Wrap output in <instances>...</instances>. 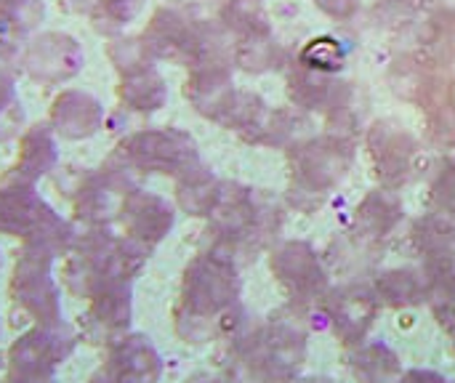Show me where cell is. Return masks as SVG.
I'll use <instances>...</instances> for the list:
<instances>
[{
    "label": "cell",
    "mask_w": 455,
    "mask_h": 383,
    "mask_svg": "<svg viewBox=\"0 0 455 383\" xmlns=\"http://www.w3.org/2000/svg\"><path fill=\"white\" fill-rule=\"evenodd\" d=\"M403 383H445L440 376H435V373H411V376H405V381Z\"/></svg>",
    "instance_id": "cell-25"
},
{
    "label": "cell",
    "mask_w": 455,
    "mask_h": 383,
    "mask_svg": "<svg viewBox=\"0 0 455 383\" xmlns=\"http://www.w3.org/2000/svg\"><path fill=\"white\" fill-rule=\"evenodd\" d=\"M392 91L413 101L435 147L455 149V77L451 67H437L424 59H397L389 69Z\"/></svg>",
    "instance_id": "cell-1"
},
{
    "label": "cell",
    "mask_w": 455,
    "mask_h": 383,
    "mask_svg": "<svg viewBox=\"0 0 455 383\" xmlns=\"http://www.w3.org/2000/svg\"><path fill=\"white\" fill-rule=\"evenodd\" d=\"M235 61L245 72H267L283 61L280 45L272 40V35H253V37H237Z\"/></svg>",
    "instance_id": "cell-17"
},
{
    "label": "cell",
    "mask_w": 455,
    "mask_h": 383,
    "mask_svg": "<svg viewBox=\"0 0 455 383\" xmlns=\"http://www.w3.org/2000/svg\"><path fill=\"white\" fill-rule=\"evenodd\" d=\"M117 99L125 109L133 112H155L165 104L168 99V88L163 75L155 67L123 75L120 85H117Z\"/></svg>",
    "instance_id": "cell-11"
},
{
    "label": "cell",
    "mask_w": 455,
    "mask_h": 383,
    "mask_svg": "<svg viewBox=\"0 0 455 383\" xmlns=\"http://www.w3.org/2000/svg\"><path fill=\"white\" fill-rule=\"evenodd\" d=\"M43 16V0H0V37L13 40L35 29Z\"/></svg>",
    "instance_id": "cell-18"
},
{
    "label": "cell",
    "mask_w": 455,
    "mask_h": 383,
    "mask_svg": "<svg viewBox=\"0 0 455 383\" xmlns=\"http://www.w3.org/2000/svg\"><path fill=\"white\" fill-rule=\"evenodd\" d=\"M288 96L301 109H320L331 120L349 117L352 112V88L349 83L333 80L328 72L309 69L304 64L288 72Z\"/></svg>",
    "instance_id": "cell-5"
},
{
    "label": "cell",
    "mask_w": 455,
    "mask_h": 383,
    "mask_svg": "<svg viewBox=\"0 0 455 383\" xmlns=\"http://www.w3.org/2000/svg\"><path fill=\"white\" fill-rule=\"evenodd\" d=\"M344 59H347L344 45L336 37H315V40H309L304 45L299 64H304L309 69H317V72L333 75V72H339L344 67Z\"/></svg>",
    "instance_id": "cell-20"
},
{
    "label": "cell",
    "mask_w": 455,
    "mask_h": 383,
    "mask_svg": "<svg viewBox=\"0 0 455 383\" xmlns=\"http://www.w3.org/2000/svg\"><path fill=\"white\" fill-rule=\"evenodd\" d=\"M115 69L120 75H131V72H139V69H147V67H155L152 61V53L147 51L144 40L141 37H115L107 48Z\"/></svg>",
    "instance_id": "cell-21"
},
{
    "label": "cell",
    "mask_w": 455,
    "mask_h": 383,
    "mask_svg": "<svg viewBox=\"0 0 455 383\" xmlns=\"http://www.w3.org/2000/svg\"><path fill=\"white\" fill-rule=\"evenodd\" d=\"M301 128V120L288 112V109H269L264 107L261 115L253 120V125L243 133L253 144H267V147H283L288 144Z\"/></svg>",
    "instance_id": "cell-15"
},
{
    "label": "cell",
    "mask_w": 455,
    "mask_h": 383,
    "mask_svg": "<svg viewBox=\"0 0 455 383\" xmlns=\"http://www.w3.org/2000/svg\"><path fill=\"white\" fill-rule=\"evenodd\" d=\"M131 147L160 165H184L195 160L192 139L179 131H144L131 139Z\"/></svg>",
    "instance_id": "cell-12"
},
{
    "label": "cell",
    "mask_w": 455,
    "mask_h": 383,
    "mask_svg": "<svg viewBox=\"0 0 455 383\" xmlns=\"http://www.w3.org/2000/svg\"><path fill=\"white\" fill-rule=\"evenodd\" d=\"M389 3H395V5H413V3H419V0H389Z\"/></svg>",
    "instance_id": "cell-26"
},
{
    "label": "cell",
    "mask_w": 455,
    "mask_h": 383,
    "mask_svg": "<svg viewBox=\"0 0 455 383\" xmlns=\"http://www.w3.org/2000/svg\"><path fill=\"white\" fill-rule=\"evenodd\" d=\"M429 197L435 208L445 216H455V163L448 160L437 168L429 184Z\"/></svg>",
    "instance_id": "cell-23"
},
{
    "label": "cell",
    "mask_w": 455,
    "mask_h": 383,
    "mask_svg": "<svg viewBox=\"0 0 455 383\" xmlns=\"http://www.w3.org/2000/svg\"><path fill=\"white\" fill-rule=\"evenodd\" d=\"M272 272L296 301H315L325 291V272L307 243H283L272 253Z\"/></svg>",
    "instance_id": "cell-6"
},
{
    "label": "cell",
    "mask_w": 455,
    "mask_h": 383,
    "mask_svg": "<svg viewBox=\"0 0 455 383\" xmlns=\"http://www.w3.org/2000/svg\"><path fill=\"white\" fill-rule=\"evenodd\" d=\"M141 5H144V0H96V5L88 16L93 19V24L99 29L115 32V29L125 27L141 11Z\"/></svg>",
    "instance_id": "cell-22"
},
{
    "label": "cell",
    "mask_w": 455,
    "mask_h": 383,
    "mask_svg": "<svg viewBox=\"0 0 455 383\" xmlns=\"http://www.w3.org/2000/svg\"><path fill=\"white\" fill-rule=\"evenodd\" d=\"M376 293L392 307H411L429 296V280L413 269H392L379 277Z\"/></svg>",
    "instance_id": "cell-14"
},
{
    "label": "cell",
    "mask_w": 455,
    "mask_h": 383,
    "mask_svg": "<svg viewBox=\"0 0 455 383\" xmlns=\"http://www.w3.org/2000/svg\"><path fill=\"white\" fill-rule=\"evenodd\" d=\"M352 371H355L357 381L387 383L397 371V357L384 347H371V349L357 352V357L352 363Z\"/></svg>",
    "instance_id": "cell-19"
},
{
    "label": "cell",
    "mask_w": 455,
    "mask_h": 383,
    "mask_svg": "<svg viewBox=\"0 0 455 383\" xmlns=\"http://www.w3.org/2000/svg\"><path fill=\"white\" fill-rule=\"evenodd\" d=\"M376 317V296L365 288H344L331 301V323L341 341L357 344Z\"/></svg>",
    "instance_id": "cell-8"
},
{
    "label": "cell",
    "mask_w": 455,
    "mask_h": 383,
    "mask_svg": "<svg viewBox=\"0 0 455 383\" xmlns=\"http://www.w3.org/2000/svg\"><path fill=\"white\" fill-rule=\"evenodd\" d=\"M221 21L237 37L269 35V21L261 0H227L221 8Z\"/></svg>",
    "instance_id": "cell-16"
},
{
    "label": "cell",
    "mask_w": 455,
    "mask_h": 383,
    "mask_svg": "<svg viewBox=\"0 0 455 383\" xmlns=\"http://www.w3.org/2000/svg\"><path fill=\"white\" fill-rule=\"evenodd\" d=\"M101 104L96 96L77 91V88H67L61 91L53 104H51V120L56 125L59 133L64 136H88L96 131V125L101 123Z\"/></svg>",
    "instance_id": "cell-9"
},
{
    "label": "cell",
    "mask_w": 455,
    "mask_h": 383,
    "mask_svg": "<svg viewBox=\"0 0 455 383\" xmlns=\"http://www.w3.org/2000/svg\"><path fill=\"white\" fill-rule=\"evenodd\" d=\"M373 173L387 187H400L411 179L419 157V141L408 128L392 120H376L365 136Z\"/></svg>",
    "instance_id": "cell-3"
},
{
    "label": "cell",
    "mask_w": 455,
    "mask_h": 383,
    "mask_svg": "<svg viewBox=\"0 0 455 383\" xmlns=\"http://www.w3.org/2000/svg\"><path fill=\"white\" fill-rule=\"evenodd\" d=\"M421 53L424 61L437 67H451L455 61V11L440 8L421 27Z\"/></svg>",
    "instance_id": "cell-13"
},
{
    "label": "cell",
    "mask_w": 455,
    "mask_h": 383,
    "mask_svg": "<svg viewBox=\"0 0 455 383\" xmlns=\"http://www.w3.org/2000/svg\"><path fill=\"white\" fill-rule=\"evenodd\" d=\"M315 5L333 19H349L360 8V0H315Z\"/></svg>",
    "instance_id": "cell-24"
},
{
    "label": "cell",
    "mask_w": 455,
    "mask_h": 383,
    "mask_svg": "<svg viewBox=\"0 0 455 383\" xmlns=\"http://www.w3.org/2000/svg\"><path fill=\"white\" fill-rule=\"evenodd\" d=\"M403 219V205L397 195L389 189H373L363 197V203L355 211V229L365 240H381L387 237Z\"/></svg>",
    "instance_id": "cell-10"
},
{
    "label": "cell",
    "mask_w": 455,
    "mask_h": 383,
    "mask_svg": "<svg viewBox=\"0 0 455 383\" xmlns=\"http://www.w3.org/2000/svg\"><path fill=\"white\" fill-rule=\"evenodd\" d=\"M184 93L200 115L219 123L237 91L232 88V77L224 61H205L192 67Z\"/></svg>",
    "instance_id": "cell-7"
},
{
    "label": "cell",
    "mask_w": 455,
    "mask_h": 383,
    "mask_svg": "<svg viewBox=\"0 0 455 383\" xmlns=\"http://www.w3.org/2000/svg\"><path fill=\"white\" fill-rule=\"evenodd\" d=\"M352 168V141L344 136H320L312 141H304L291 155V171H293V195L307 197H323L331 189L341 184V179Z\"/></svg>",
    "instance_id": "cell-2"
},
{
    "label": "cell",
    "mask_w": 455,
    "mask_h": 383,
    "mask_svg": "<svg viewBox=\"0 0 455 383\" xmlns=\"http://www.w3.org/2000/svg\"><path fill=\"white\" fill-rule=\"evenodd\" d=\"M83 61L77 40L64 32H45L29 40L21 53V69L37 83H64L80 72Z\"/></svg>",
    "instance_id": "cell-4"
}]
</instances>
